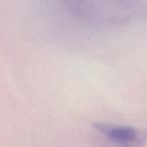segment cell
Returning a JSON list of instances; mask_svg holds the SVG:
<instances>
[{"instance_id": "obj_1", "label": "cell", "mask_w": 147, "mask_h": 147, "mask_svg": "<svg viewBox=\"0 0 147 147\" xmlns=\"http://www.w3.org/2000/svg\"><path fill=\"white\" fill-rule=\"evenodd\" d=\"M65 16L91 27H118L147 18L146 1H65Z\"/></svg>"}, {"instance_id": "obj_2", "label": "cell", "mask_w": 147, "mask_h": 147, "mask_svg": "<svg viewBox=\"0 0 147 147\" xmlns=\"http://www.w3.org/2000/svg\"><path fill=\"white\" fill-rule=\"evenodd\" d=\"M94 128L107 142L116 147H141L147 140V131L134 126L97 123Z\"/></svg>"}]
</instances>
